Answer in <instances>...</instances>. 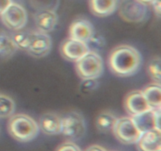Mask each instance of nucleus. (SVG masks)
<instances>
[{
	"label": "nucleus",
	"mask_w": 161,
	"mask_h": 151,
	"mask_svg": "<svg viewBox=\"0 0 161 151\" xmlns=\"http://www.w3.org/2000/svg\"><path fill=\"white\" fill-rule=\"evenodd\" d=\"M9 132L15 139L20 142H28L37 136L39 127L29 116L17 114L10 118L8 124Z\"/></svg>",
	"instance_id": "obj_2"
},
{
	"label": "nucleus",
	"mask_w": 161,
	"mask_h": 151,
	"mask_svg": "<svg viewBox=\"0 0 161 151\" xmlns=\"http://www.w3.org/2000/svg\"><path fill=\"white\" fill-rule=\"evenodd\" d=\"M12 3V0H0V15Z\"/></svg>",
	"instance_id": "obj_26"
},
{
	"label": "nucleus",
	"mask_w": 161,
	"mask_h": 151,
	"mask_svg": "<svg viewBox=\"0 0 161 151\" xmlns=\"http://www.w3.org/2000/svg\"><path fill=\"white\" fill-rule=\"evenodd\" d=\"M118 0H90L91 10L97 17L111 15L117 7Z\"/></svg>",
	"instance_id": "obj_14"
},
{
	"label": "nucleus",
	"mask_w": 161,
	"mask_h": 151,
	"mask_svg": "<svg viewBox=\"0 0 161 151\" xmlns=\"http://www.w3.org/2000/svg\"><path fill=\"white\" fill-rule=\"evenodd\" d=\"M140 1H142V3H146V4H148V3H149V4H151V3H153V2L156 1V0H140Z\"/></svg>",
	"instance_id": "obj_28"
},
{
	"label": "nucleus",
	"mask_w": 161,
	"mask_h": 151,
	"mask_svg": "<svg viewBox=\"0 0 161 151\" xmlns=\"http://www.w3.org/2000/svg\"><path fill=\"white\" fill-rule=\"evenodd\" d=\"M131 117L135 125L142 133L153 130V129H157L155 120V112L153 109L148 110L145 113L132 116Z\"/></svg>",
	"instance_id": "obj_16"
},
{
	"label": "nucleus",
	"mask_w": 161,
	"mask_h": 151,
	"mask_svg": "<svg viewBox=\"0 0 161 151\" xmlns=\"http://www.w3.org/2000/svg\"><path fill=\"white\" fill-rule=\"evenodd\" d=\"M75 69L83 80L97 79L103 72V61L98 53L90 50L75 62Z\"/></svg>",
	"instance_id": "obj_3"
},
{
	"label": "nucleus",
	"mask_w": 161,
	"mask_h": 151,
	"mask_svg": "<svg viewBox=\"0 0 161 151\" xmlns=\"http://www.w3.org/2000/svg\"><path fill=\"white\" fill-rule=\"evenodd\" d=\"M113 131L116 138L124 144L137 143L142 134L135 125L131 116L117 118Z\"/></svg>",
	"instance_id": "obj_4"
},
{
	"label": "nucleus",
	"mask_w": 161,
	"mask_h": 151,
	"mask_svg": "<svg viewBox=\"0 0 161 151\" xmlns=\"http://www.w3.org/2000/svg\"><path fill=\"white\" fill-rule=\"evenodd\" d=\"M141 64L139 52L129 45H120L113 50L109 57L112 71L119 76H130L138 70Z\"/></svg>",
	"instance_id": "obj_1"
},
{
	"label": "nucleus",
	"mask_w": 161,
	"mask_h": 151,
	"mask_svg": "<svg viewBox=\"0 0 161 151\" xmlns=\"http://www.w3.org/2000/svg\"><path fill=\"white\" fill-rule=\"evenodd\" d=\"M85 131L86 125L84 119L80 113L72 112L61 118V133L66 138L72 139L81 138Z\"/></svg>",
	"instance_id": "obj_5"
},
{
	"label": "nucleus",
	"mask_w": 161,
	"mask_h": 151,
	"mask_svg": "<svg viewBox=\"0 0 161 151\" xmlns=\"http://www.w3.org/2000/svg\"><path fill=\"white\" fill-rule=\"evenodd\" d=\"M70 38L87 43L94 36L92 24L85 19H77L69 28Z\"/></svg>",
	"instance_id": "obj_11"
},
{
	"label": "nucleus",
	"mask_w": 161,
	"mask_h": 151,
	"mask_svg": "<svg viewBox=\"0 0 161 151\" xmlns=\"http://www.w3.org/2000/svg\"><path fill=\"white\" fill-rule=\"evenodd\" d=\"M157 151H161V149H160V150H157Z\"/></svg>",
	"instance_id": "obj_29"
},
{
	"label": "nucleus",
	"mask_w": 161,
	"mask_h": 151,
	"mask_svg": "<svg viewBox=\"0 0 161 151\" xmlns=\"http://www.w3.org/2000/svg\"><path fill=\"white\" fill-rule=\"evenodd\" d=\"M51 45V39L47 33L39 31L30 33V43L27 52L35 58H42L50 53Z\"/></svg>",
	"instance_id": "obj_8"
},
{
	"label": "nucleus",
	"mask_w": 161,
	"mask_h": 151,
	"mask_svg": "<svg viewBox=\"0 0 161 151\" xmlns=\"http://www.w3.org/2000/svg\"><path fill=\"white\" fill-rule=\"evenodd\" d=\"M140 151H157L161 149V131L157 129L143 132L138 143Z\"/></svg>",
	"instance_id": "obj_12"
},
{
	"label": "nucleus",
	"mask_w": 161,
	"mask_h": 151,
	"mask_svg": "<svg viewBox=\"0 0 161 151\" xmlns=\"http://www.w3.org/2000/svg\"><path fill=\"white\" fill-rule=\"evenodd\" d=\"M149 72L150 76L155 83H160L161 82V59L160 57L154 58L149 64Z\"/></svg>",
	"instance_id": "obj_22"
},
{
	"label": "nucleus",
	"mask_w": 161,
	"mask_h": 151,
	"mask_svg": "<svg viewBox=\"0 0 161 151\" xmlns=\"http://www.w3.org/2000/svg\"><path fill=\"white\" fill-rule=\"evenodd\" d=\"M15 104L14 100L6 94H0V117H7L14 113Z\"/></svg>",
	"instance_id": "obj_20"
},
{
	"label": "nucleus",
	"mask_w": 161,
	"mask_h": 151,
	"mask_svg": "<svg viewBox=\"0 0 161 151\" xmlns=\"http://www.w3.org/2000/svg\"><path fill=\"white\" fill-rule=\"evenodd\" d=\"M57 151H82L81 149L77 146L75 143H72V142H67L58 147Z\"/></svg>",
	"instance_id": "obj_24"
},
{
	"label": "nucleus",
	"mask_w": 161,
	"mask_h": 151,
	"mask_svg": "<svg viewBox=\"0 0 161 151\" xmlns=\"http://www.w3.org/2000/svg\"><path fill=\"white\" fill-rule=\"evenodd\" d=\"M153 6V10L155 14H157L158 17H160L161 15V0H156L153 3H151Z\"/></svg>",
	"instance_id": "obj_25"
},
{
	"label": "nucleus",
	"mask_w": 161,
	"mask_h": 151,
	"mask_svg": "<svg viewBox=\"0 0 161 151\" xmlns=\"http://www.w3.org/2000/svg\"><path fill=\"white\" fill-rule=\"evenodd\" d=\"M17 50L12 37L0 32V58L7 59L14 56Z\"/></svg>",
	"instance_id": "obj_18"
},
{
	"label": "nucleus",
	"mask_w": 161,
	"mask_h": 151,
	"mask_svg": "<svg viewBox=\"0 0 161 151\" xmlns=\"http://www.w3.org/2000/svg\"><path fill=\"white\" fill-rule=\"evenodd\" d=\"M3 24L12 30H20L27 23V12L20 4L12 3L1 14Z\"/></svg>",
	"instance_id": "obj_7"
},
{
	"label": "nucleus",
	"mask_w": 161,
	"mask_h": 151,
	"mask_svg": "<svg viewBox=\"0 0 161 151\" xmlns=\"http://www.w3.org/2000/svg\"><path fill=\"white\" fill-rule=\"evenodd\" d=\"M85 151H107L105 148L102 146H99V145H93V146H90Z\"/></svg>",
	"instance_id": "obj_27"
},
{
	"label": "nucleus",
	"mask_w": 161,
	"mask_h": 151,
	"mask_svg": "<svg viewBox=\"0 0 161 151\" xmlns=\"http://www.w3.org/2000/svg\"><path fill=\"white\" fill-rule=\"evenodd\" d=\"M39 127L47 135H58L61 133V118L54 113H45L39 120Z\"/></svg>",
	"instance_id": "obj_13"
},
{
	"label": "nucleus",
	"mask_w": 161,
	"mask_h": 151,
	"mask_svg": "<svg viewBox=\"0 0 161 151\" xmlns=\"http://www.w3.org/2000/svg\"><path fill=\"white\" fill-rule=\"evenodd\" d=\"M90 50L87 43L69 38L62 42L61 52L64 58L76 62Z\"/></svg>",
	"instance_id": "obj_9"
},
{
	"label": "nucleus",
	"mask_w": 161,
	"mask_h": 151,
	"mask_svg": "<svg viewBox=\"0 0 161 151\" xmlns=\"http://www.w3.org/2000/svg\"><path fill=\"white\" fill-rule=\"evenodd\" d=\"M17 49L27 51L30 43V33L26 31H18L12 37Z\"/></svg>",
	"instance_id": "obj_21"
},
{
	"label": "nucleus",
	"mask_w": 161,
	"mask_h": 151,
	"mask_svg": "<svg viewBox=\"0 0 161 151\" xmlns=\"http://www.w3.org/2000/svg\"><path fill=\"white\" fill-rule=\"evenodd\" d=\"M125 107L130 116L152 109L142 91H134L127 96Z\"/></svg>",
	"instance_id": "obj_10"
},
{
	"label": "nucleus",
	"mask_w": 161,
	"mask_h": 151,
	"mask_svg": "<svg viewBox=\"0 0 161 151\" xmlns=\"http://www.w3.org/2000/svg\"><path fill=\"white\" fill-rule=\"evenodd\" d=\"M119 11L121 17L124 20L138 23L146 17L147 7L146 3L140 0H122Z\"/></svg>",
	"instance_id": "obj_6"
},
{
	"label": "nucleus",
	"mask_w": 161,
	"mask_h": 151,
	"mask_svg": "<svg viewBox=\"0 0 161 151\" xmlns=\"http://www.w3.org/2000/svg\"><path fill=\"white\" fill-rule=\"evenodd\" d=\"M58 23V15L51 10L39 13L36 18V24L39 31L48 33L53 31Z\"/></svg>",
	"instance_id": "obj_15"
},
{
	"label": "nucleus",
	"mask_w": 161,
	"mask_h": 151,
	"mask_svg": "<svg viewBox=\"0 0 161 151\" xmlns=\"http://www.w3.org/2000/svg\"><path fill=\"white\" fill-rule=\"evenodd\" d=\"M117 118L109 112H103L98 114L96 119L97 128L102 132H109L113 131Z\"/></svg>",
	"instance_id": "obj_19"
},
{
	"label": "nucleus",
	"mask_w": 161,
	"mask_h": 151,
	"mask_svg": "<svg viewBox=\"0 0 161 151\" xmlns=\"http://www.w3.org/2000/svg\"><path fill=\"white\" fill-rule=\"evenodd\" d=\"M142 92L151 109L161 108L160 83H152L146 87V89Z\"/></svg>",
	"instance_id": "obj_17"
},
{
	"label": "nucleus",
	"mask_w": 161,
	"mask_h": 151,
	"mask_svg": "<svg viewBox=\"0 0 161 151\" xmlns=\"http://www.w3.org/2000/svg\"><path fill=\"white\" fill-rule=\"evenodd\" d=\"M97 86L96 79H86L80 85V90L83 93H89L95 89Z\"/></svg>",
	"instance_id": "obj_23"
}]
</instances>
